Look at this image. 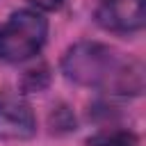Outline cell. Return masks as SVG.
<instances>
[{
	"label": "cell",
	"instance_id": "6da1fadb",
	"mask_svg": "<svg viewBox=\"0 0 146 146\" xmlns=\"http://www.w3.org/2000/svg\"><path fill=\"white\" fill-rule=\"evenodd\" d=\"M62 71L80 87H100L114 94H141L144 89V66L137 59H123L98 41L71 46L62 59Z\"/></svg>",
	"mask_w": 146,
	"mask_h": 146
},
{
	"label": "cell",
	"instance_id": "7a4b0ae2",
	"mask_svg": "<svg viewBox=\"0 0 146 146\" xmlns=\"http://www.w3.org/2000/svg\"><path fill=\"white\" fill-rule=\"evenodd\" d=\"M48 36V21L32 9H21L0 27V59L25 62L34 57Z\"/></svg>",
	"mask_w": 146,
	"mask_h": 146
},
{
	"label": "cell",
	"instance_id": "3957f363",
	"mask_svg": "<svg viewBox=\"0 0 146 146\" xmlns=\"http://www.w3.org/2000/svg\"><path fill=\"white\" fill-rule=\"evenodd\" d=\"M36 121L30 105L14 94H0V139L25 141L34 137Z\"/></svg>",
	"mask_w": 146,
	"mask_h": 146
},
{
	"label": "cell",
	"instance_id": "277c9868",
	"mask_svg": "<svg viewBox=\"0 0 146 146\" xmlns=\"http://www.w3.org/2000/svg\"><path fill=\"white\" fill-rule=\"evenodd\" d=\"M96 21L110 32H137L146 23V0H105Z\"/></svg>",
	"mask_w": 146,
	"mask_h": 146
},
{
	"label": "cell",
	"instance_id": "5b68a950",
	"mask_svg": "<svg viewBox=\"0 0 146 146\" xmlns=\"http://www.w3.org/2000/svg\"><path fill=\"white\" fill-rule=\"evenodd\" d=\"M89 146H137V137L128 130H105L91 137Z\"/></svg>",
	"mask_w": 146,
	"mask_h": 146
},
{
	"label": "cell",
	"instance_id": "8992f818",
	"mask_svg": "<svg viewBox=\"0 0 146 146\" xmlns=\"http://www.w3.org/2000/svg\"><path fill=\"white\" fill-rule=\"evenodd\" d=\"M48 84V68L46 66H41L39 71H27L25 73V80H23V87L25 89H30V91H41L43 87Z\"/></svg>",
	"mask_w": 146,
	"mask_h": 146
},
{
	"label": "cell",
	"instance_id": "52a82bcc",
	"mask_svg": "<svg viewBox=\"0 0 146 146\" xmlns=\"http://www.w3.org/2000/svg\"><path fill=\"white\" fill-rule=\"evenodd\" d=\"M32 5H36L39 9H43V11H55V9H59L62 7V2L64 0H30Z\"/></svg>",
	"mask_w": 146,
	"mask_h": 146
}]
</instances>
